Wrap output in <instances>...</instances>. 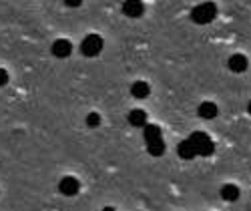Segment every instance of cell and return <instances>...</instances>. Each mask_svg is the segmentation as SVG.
I'll use <instances>...</instances> for the list:
<instances>
[{"label": "cell", "instance_id": "cell-1", "mask_svg": "<svg viewBox=\"0 0 251 211\" xmlns=\"http://www.w3.org/2000/svg\"><path fill=\"white\" fill-rule=\"evenodd\" d=\"M191 145H193V149H195V153L197 155H201V157H209L213 151H215V143L211 141V137H209L207 133H203V131H195L189 139Z\"/></svg>", "mask_w": 251, "mask_h": 211}, {"label": "cell", "instance_id": "cell-2", "mask_svg": "<svg viewBox=\"0 0 251 211\" xmlns=\"http://www.w3.org/2000/svg\"><path fill=\"white\" fill-rule=\"evenodd\" d=\"M215 16H217V6H215L213 2L197 4V6L191 10V20H193L195 25H209Z\"/></svg>", "mask_w": 251, "mask_h": 211}, {"label": "cell", "instance_id": "cell-3", "mask_svg": "<svg viewBox=\"0 0 251 211\" xmlns=\"http://www.w3.org/2000/svg\"><path fill=\"white\" fill-rule=\"evenodd\" d=\"M102 45H104V42H102V38L99 34H87L85 38H82V42H80V53L85 56H89V58H93V56L100 54Z\"/></svg>", "mask_w": 251, "mask_h": 211}, {"label": "cell", "instance_id": "cell-4", "mask_svg": "<svg viewBox=\"0 0 251 211\" xmlns=\"http://www.w3.org/2000/svg\"><path fill=\"white\" fill-rule=\"evenodd\" d=\"M58 191L62 195H67V197H75L78 191H80V183L76 177L73 175H67V177H62L60 183H58Z\"/></svg>", "mask_w": 251, "mask_h": 211}, {"label": "cell", "instance_id": "cell-5", "mask_svg": "<svg viewBox=\"0 0 251 211\" xmlns=\"http://www.w3.org/2000/svg\"><path fill=\"white\" fill-rule=\"evenodd\" d=\"M50 51H52V54L56 58H67V56L73 54V45H71V40H67V38H58V40L52 42Z\"/></svg>", "mask_w": 251, "mask_h": 211}, {"label": "cell", "instance_id": "cell-6", "mask_svg": "<svg viewBox=\"0 0 251 211\" xmlns=\"http://www.w3.org/2000/svg\"><path fill=\"white\" fill-rule=\"evenodd\" d=\"M217 113H219L217 105H215V103H211V101L201 103V105H199V109H197V115H199L201 119H205V121L215 119V117H217Z\"/></svg>", "mask_w": 251, "mask_h": 211}, {"label": "cell", "instance_id": "cell-7", "mask_svg": "<svg viewBox=\"0 0 251 211\" xmlns=\"http://www.w3.org/2000/svg\"><path fill=\"white\" fill-rule=\"evenodd\" d=\"M123 12L127 14L129 18H139L145 12V4L139 2V0H129V2L123 4Z\"/></svg>", "mask_w": 251, "mask_h": 211}, {"label": "cell", "instance_id": "cell-8", "mask_svg": "<svg viewBox=\"0 0 251 211\" xmlns=\"http://www.w3.org/2000/svg\"><path fill=\"white\" fill-rule=\"evenodd\" d=\"M247 65H249V62H247V58L243 56V54H231V58H229L227 60V67L229 69H231L233 73H245L247 71Z\"/></svg>", "mask_w": 251, "mask_h": 211}, {"label": "cell", "instance_id": "cell-9", "mask_svg": "<svg viewBox=\"0 0 251 211\" xmlns=\"http://www.w3.org/2000/svg\"><path fill=\"white\" fill-rule=\"evenodd\" d=\"M221 199L223 201H237L239 199V195H241V191H239V187L237 185H233V183H225L223 187H221Z\"/></svg>", "mask_w": 251, "mask_h": 211}, {"label": "cell", "instance_id": "cell-10", "mask_svg": "<svg viewBox=\"0 0 251 211\" xmlns=\"http://www.w3.org/2000/svg\"><path fill=\"white\" fill-rule=\"evenodd\" d=\"M149 93H151V87L145 80H135L133 84H131V95L135 97V99H147L149 97Z\"/></svg>", "mask_w": 251, "mask_h": 211}, {"label": "cell", "instance_id": "cell-11", "mask_svg": "<svg viewBox=\"0 0 251 211\" xmlns=\"http://www.w3.org/2000/svg\"><path fill=\"white\" fill-rule=\"evenodd\" d=\"M177 153H179V157L185 159V161H189V159H195V157H197V153H195V149H193V145H191L189 141H181V143L177 145Z\"/></svg>", "mask_w": 251, "mask_h": 211}, {"label": "cell", "instance_id": "cell-12", "mask_svg": "<svg viewBox=\"0 0 251 211\" xmlns=\"http://www.w3.org/2000/svg\"><path fill=\"white\" fill-rule=\"evenodd\" d=\"M143 137H145V143H151V141H157V139H163L161 135V129L157 125H145L143 127Z\"/></svg>", "mask_w": 251, "mask_h": 211}, {"label": "cell", "instance_id": "cell-13", "mask_svg": "<svg viewBox=\"0 0 251 211\" xmlns=\"http://www.w3.org/2000/svg\"><path fill=\"white\" fill-rule=\"evenodd\" d=\"M129 123L133 125V127H143L147 125V113H145L143 109H133L131 113H129Z\"/></svg>", "mask_w": 251, "mask_h": 211}, {"label": "cell", "instance_id": "cell-14", "mask_svg": "<svg viewBox=\"0 0 251 211\" xmlns=\"http://www.w3.org/2000/svg\"><path fill=\"white\" fill-rule=\"evenodd\" d=\"M147 151H149V155H153V157H161V155L165 153V141H163V139H157V141L147 143Z\"/></svg>", "mask_w": 251, "mask_h": 211}, {"label": "cell", "instance_id": "cell-15", "mask_svg": "<svg viewBox=\"0 0 251 211\" xmlns=\"http://www.w3.org/2000/svg\"><path fill=\"white\" fill-rule=\"evenodd\" d=\"M87 125L91 127V129L99 127V125H100V115H99V113H89V115H87Z\"/></svg>", "mask_w": 251, "mask_h": 211}, {"label": "cell", "instance_id": "cell-16", "mask_svg": "<svg viewBox=\"0 0 251 211\" xmlns=\"http://www.w3.org/2000/svg\"><path fill=\"white\" fill-rule=\"evenodd\" d=\"M6 82H8V73L4 69H0V87H4Z\"/></svg>", "mask_w": 251, "mask_h": 211}, {"label": "cell", "instance_id": "cell-17", "mask_svg": "<svg viewBox=\"0 0 251 211\" xmlns=\"http://www.w3.org/2000/svg\"><path fill=\"white\" fill-rule=\"evenodd\" d=\"M65 4H67V6H71V8H76V6H80V4H82V0H65Z\"/></svg>", "mask_w": 251, "mask_h": 211}, {"label": "cell", "instance_id": "cell-18", "mask_svg": "<svg viewBox=\"0 0 251 211\" xmlns=\"http://www.w3.org/2000/svg\"><path fill=\"white\" fill-rule=\"evenodd\" d=\"M247 113L251 115V101H249V105H247Z\"/></svg>", "mask_w": 251, "mask_h": 211}, {"label": "cell", "instance_id": "cell-19", "mask_svg": "<svg viewBox=\"0 0 251 211\" xmlns=\"http://www.w3.org/2000/svg\"><path fill=\"white\" fill-rule=\"evenodd\" d=\"M102 211H115V209H113V207H104Z\"/></svg>", "mask_w": 251, "mask_h": 211}]
</instances>
